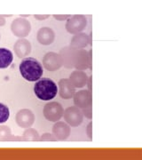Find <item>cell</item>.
<instances>
[{"label": "cell", "mask_w": 142, "mask_h": 160, "mask_svg": "<svg viewBox=\"0 0 142 160\" xmlns=\"http://www.w3.org/2000/svg\"><path fill=\"white\" fill-rule=\"evenodd\" d=\"M20 72L23 78L29 82L39 80L44 73L41 63L33 57L23 59L20 64Z\"/></svg>", "instance_id": "obj_1"}, {"label": "cell", "mask_w": 142, "mask_h": 160, "mask_svg": "<svg viewBox=\"0 0 142 160\" xmlns=\"http://www.w3.org/2000/svg\"><path fill=\"white\" fill-rule=\"evenodd\" d=\"M36 96L42 101H50L55 97L58 92V87L53 80L44 78L38 80L34 86Z\"/></svg>", "instance_id": "obj_2"}, {"label": "cell", "mask_w": 142, "mask_h": 160, "mask_svg": "<svg viewBox=\"0 0 142 160\" xmlns=\"http://www.w3.org/2000/svg\"><path fill=\"white\" fill-rule=\"evenodd\" d=\"M87 25V19L85 15L76 14L72 17L68 18L66 23V30L72 35L81 33L85 29Z\"/></svg>", "instance_id": "obj_3"}, {"label": "cell", "mask_w": 142, "mask_h": 160, "mask_svg": "<svg viewBox=\"0 0 142 160\" xmlns=\"http://www.w3.org/2000/svg\"><path fill=\"white\" fill-rule=\"evenodd\" d=\"M11 30L17 38H26L31 31V24L24 18H17L12 22Z\"/></svg>", "instance_id": "obj_4"}, {"label": "cell", "mask_w": 142, "mask_h": 160, "mask_svg": "<svg viewBox=\"0 0 142 160\" xmlns=\"http://www.w3.org/2000/svg\"><path fill=\"white\" fill-rule=\"evenodd\" d=\"M63 117H64L65 122L68 125L74 126V127L80 126L84 119L82 111L76 106H71V107L67 108L63 112Z\"/></svg>", "instance_id": "obj_5"}, {"label": "cell", "mask_w": 142, "mask_h": 160, "mask_svg": "<svg viewBox=\"0 0 142 160\" xmlns=\"http://www.w3.org/2000/svg\"><path fill=\"white\" fill-rule=\"evenodd\" d=\"M44 116L51 122H57L63 117L62 106L58 102H48L44 107Z\"/></svg>", "instance_id": "obj_6"}, {"label": "cell", "mask_w": 142, "mask_h": 160, "mask_svg": "<svg viewBox=\"0 0 142 160\" xmlns=\"http://www.w3.org/2000/svg\"><path fill=\"white\" fill-rule=\"evenodd\" d=\"M91 50L87 52L85 49H77L75 57L74 68L83 71L89 69L91 65Z\"/></svg>", "instance_id": "obj_7"}, {"label": "cell", "mask_w": 142, "mask_h": 160, "mask_svg": "<svg viewBox=\"0 0 142 160\" xmlns=\"http://www.w3.org/2000/svg\"><path fill=\"white\" fill-rule=\"evenodd\" d=\"M43 66L48 71H55L62 67V62L59 53L49 52L43 58Z\"/></svg>", "instance_id": "obj_8"}, {"label": "cell", "mask_w": 142, "mask_h": 160, "mask_svg": "<svg viewBox=\"0 0 142 160\" xmlns=\"http://www.w3.org/2000/svg\"><path fill=\"white\" fill-rule=\"evenodd\" d=\"M15 121L20 127L27 129L33 126L35 122V115L29 109H21L15 116Z\"/></svg>", "instance_id": "obj_9"}, {"label": "cell", "mask_w": 142, "mask_h": 160, "mask_svg": "<svg viewBox=\"0 0 142 160\" xmlns=\"http://www.w3.org/2000/svg\"><path fill=\"white\" fill-rule=\"evenodd\" d=\"M77 49L72 46H65L60 51V56L62 62V66L66 69H73L74 68L75 57Z\"/></svg>", "instance_id": "obj_10"}, {"label": "cell", "mask_w": 142, "mask_h": 160, "mask_svg": "<svg viewBox=\"0 0 142 160\" xmlns=\"http://www.w3.org/2000/svg\"><path fill=\"white\" fill-rule=\"evenodd\" d=\"M74 103L79 109H84L90 105H92L91 92L89 90H81L74 94Z\"/></svg>", "instance_id": "obj_11"}, {"label": "cell", "mask_w": 142, "mask_h": 160, "mask_svg": "<svg viewBox=\"0 0 142 160\" xmlns=\"http://www.w3.org/2000/svg\"><path fill=\"white\" fill-rule=\"evenodd\" d=\"M52 134L57 141H65L70 135V126L66 122L57 121L52 126Z\"/></svg>", "instance_id": "obj_12"}, {"label": "cell", "mask_w": 142, "mask_h": 160, "mask_svg": "<svg viewBox=\"0 0 142 160\" xmlns=\"http://www.w3.org/2000/svg\"><path fill=\"white\" fill-rule=\"evenodd\" d=\"M31 43L26 38H20L18 39L14 46H13V50L15 54L17 55L18 58H25L28 56V54L31 52Z\"/></svg>", "instance_id": "obj_13"}, {"label": "cell", "mask_w": 142, "mask_h": 160, "mask_svg": "<svg viewBox=\"0 0 142 160\" xmlns=\"http://www.w3.org/2000/svg\"><path fill=\"white\" fill-rule=\"evenodd\" d=\"M58 87L59 94L62 99H71L76 93V87L72 85L70 80L67 78L60 80Z\"/></svg>", "instance_id": "obj_14"}, {"label": "cell", "mask_w": 142, "mask_h": 160, "mask_svg": "<svg viewBox=\"0 0 142 160\" xmlns=\"http://www.w3.org/2000/svg\"><path fill=\"white\" fill-rule=\"evenodd\" d=\"M37 39L43 46H49L53 43L55 39L54 31L48 27L41 28L37 34Z\"/></svg>", "instance_id": "obj_15"}, {"label": "cell", "mask_w": 142, "mask_h": 160, "mask_svg": "<svg viewBox=\"0 0 142 160\" xmlns=\"http://www.w3.org/2000/svg\"><path fill=\"white\" fill-rule=\"evenodd\" d=\"M69 80L76 88H82L87 85L88 77L83 70L76 69L71 73L70 77H69Z\"/></svg>", "instance_id": "obj_16"}, {"label": "cell", "mask_w": 142, "mask_h": 160, "mask_svg": "<svg viewBox=\"0 0 142 160\" xmlns=\"http://www.w3.org/2000/svg\"><path fill=\"white\" fill-rule=\"evenodd\" d=\"M89 44H91V38L87 34L81 32L78 34L74 35L70 42V46L76 49H84Z\"/></svg>", "instance_id": "obj_17"}, {"label": "cell", "mask_w": 142, "mask_h": 160, "mask_svg": "<svg viewBox=\"0 0 142 160\" xmlns=\"http://www.w3.org/2000/svg\"><path fill=\"white\" fill-rule=\"evenodd\" d=\"M13 56L9 49L0 48V69L8 68L12 62Z\"/></svg>", "instance_id": "obj_18"}, {"label": "cell", "mask_w": 142, "mask_h": 160, "mask_svg": "<svg viewBox=\"0 0 142 160\" xmlns=\"http://www.w3.org/2000/svg\"><path fill=\"white\" fill-rule=\"evenodd\" d=\"M23 138L28 141H39L40 135L38 132L29 127L27 128V130H25L23 132Z\"/></svg>", "instance_id": "obj_19"}, {"label": "cell", "mask_w": 142, "mask_h": 160, "mask_svg": "<svg viewBox=\"0 0 142 160\" xmlns=\"http://www.w3.org/2000/svg\"><path fill=\"white\" fill-rule=\"evenodd\" d=\"M10 117V110L8 107L4 103L0 102V124L5 123L9 119Z\"/></svg>", "instance_id": "obj_20"}, {"label": "cell", "mask_w": 142, "mask_h": 160, "mask_svg": "<svg viewBox=\"0 0 142 160\" xmlns=\"http://www.w3.org/2000/svg\"><path fill=\"white\" fill-rule=\"evenodd\" d=\"M11 137V129L7 126H0V140H7Z\"/></svg>", "instance_id": "obj_21"}, {"label": "cell", "mask_w": 142, "mask_h": 160, "mask_svg": "<svg viewBox=\"0 0 142 160\" xmlns=\"http://www.w3.org/2000/svg\"><path fill=\"white\" fill-rule=\"evenodd\" d=\"M39 140L40 141H47V142H55V141H57L56 138L54 137V135L52 133H50V132L44 133L42 136H40Z\"/></svg>", "instance_id": "obj_22"}, {"label": "cell", "mask_w": 142, "mask_h": 160, "mask_svg": "<svg viewBox=\"0 0 142 160\" xmlns=\"http://www.w3.org/2000/svg\"><path fill=\"white\" fill-rule=\"evenodd\" d=\"M91 107L92 105H90L86 108H84L82 109V113H83V116H85L86 118L88 119H91L92 118V111H91Z\"/></svg>", "instance_id": "obj_23"}, {"label": "cell", "mask_w": 142, "mask_h": 160, "mask_svg": "<svg viewBox=\"0 0 142 160\" xmlns=\"http://www.w3.org/2000/svg\"><path fill=\"white\" fill-rule=\"evenodd\" d=\"M71 15L69 14H53V18L57 21H65L68 20V18H70Z\"/></svg>", "instance_id": "obj_24"}, {"label": "cell", "mask_w": 142, "mask_h": 160, "mask_svg": "<svg viewBox=\"0 0 142 160\" xmlns=\"http://www.w3.org/2000/svg\"><path fill=\"white\" fill-rule=\"evenodd\" d=\"M86 134L90 140L92 139V122H90L86 128Z\"/></svg>", "instance_id": "obj_25"}, {"label": "cell", "mask_w": 142, "mask_h": 160, "mask_svg": "<svg viewBox=\"0 0 142 160\" xmlns=\"http://www.w3.org/2000/svg\"><path fill=\"white\" fill-rule=\"evenodd\" d=\"M34 17L35 19L38 20V21H44V20H46V19H48V18L50 17V15L49 14H44V15H42V14H35Z\"/></svg>", "instance_id": "obj_26"}, {"label": "cell", "mask_w": 142, "mask_h": 160, "mask_svg": "<svg viewBox=\"0 0 142 160\" xmlns=\"http://www.w3.org/2000/svg\"><path fill=\"white\" fill-rule=\"evenodd\" d=\"M91 80H92V77L91 76L88 78V81H87V85H88V88L90 92H91Z\"/></svg>", "instance_id": "obj_27"}, {"label": "cell", "mask_w": 142, "mask_h": 160, "mask_svg": "<svg viewBox=\"0 0 142 160\" xmlns=\"http://www.w3.org/2000/svg\"><path fill=\"white\" fill-rule=\"evenodd\" d=\"M6 24V19L3 15H0V27L4 26Z\"/></svg>", "instance_id": "obj_28"}, {"label": "cell", "mask_w": 142, "mask_h": 160, "mask_svg": "<svg viewBox=\"0 0 142 160\" xmlns=\"http://www.w3.org/2000/svg\"><path fill=\"white\" fill-rule=\"evenodd\" d=\"M0 39H1V34H0Z\"/></svg>", "instance_id": "obj_29"}]
</instances>
